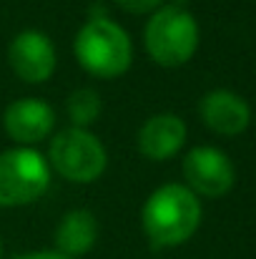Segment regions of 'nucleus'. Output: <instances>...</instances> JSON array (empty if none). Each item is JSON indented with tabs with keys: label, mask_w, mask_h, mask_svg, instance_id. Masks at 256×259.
I'll use <instances>...</instances> for the list:
<instances>
[{
	"label": "nucleus",
	"mask_w": 256,
	"mask_h": 259,
	"mask_svg": "<svg viewBox=\"0 0 256 259\" xmlns=\"http://www.w3.org/2000/svg\"><path fill=\"white\" fill-rule=\"evenodd\" d=\"M100 108H103L100 96H98V91H93V88H76V91L68 96V101H66L68 118H71V123L78 126V128H88V126L100 116Z\"/></svg>",
	"instance_id": "obj_12"
},
{
	"label": "nucleus",
	"mask_w": 256,
	"mask_h": 259,
	"mask_svg": "<svg viewBox=\"0 0 256 259\" xmlns=\"http://www.w3.org/2000/svg\"><path fill=\"white\" fill-rule=\"evenodd\" d=\"M198 116L203 126L219 136H239L251 123V108L246 98L226 88L209 91L198 103Z\"/></svg>",
	"instance_id": "obj_9"
},
{
	"label": "nucleus",
	"mask_w": 256,
	"mask_h": 259,
	"mask_svg": "<svg viewBox=\"0 0 256 259\" xmlns=\"http://www.w3.org/2000/svg\"><path fill=\"white\" fill-rule=\"evenodd\" d=\"M113 3L131 15H146V13H153L164 5V0H113Z\"/></svg>",
	"instance_id": "obj_13"
},
{
	"label": "nucleus",
	"mask_w": 256,
	"mask_h": 259,
	"mask_svg": "<svg viewBox=\"0 0 256 259\" xmlns=\"http://www.w3.org/2000/svg\"><path fill=\"white\" fill-rule=\"evenodd\" d=\"M50 164L33 146H15L0 154V209L28 206L50 186Z\"/></svg>",
	"instance_id": "obj_5"
},
{
	"label": "nucleus",
	"mask_w": 256,
	"mask_h": 259,
	"mask_svg": "<svg viewBox=\"0 0 256 259\" xmlns=\"http://www.w3.org/2000/svg\"><path fill=\"white\" fill-rule=\"evenodd\" d=\"M56 252L76 259L88 254L98 242V219L88 209L68 211L56 227Z\"/></svg>",
	"instance_id": "obj_11"
},
{
	"label": "nucleus",
	"mask_w": 256,
	"mask_h": 259,
	"mask_svg": "<svg viewBox=\"0 0 256 259\" xmlns=\"http://www.w3.org/2000/svg\"><path fill=\"white\" fill-rule=\"evenodd\" d=\"M13 259H71V257H66V254H61L56 249H43V252H25V254H18Z\"/></svg>",
	"instance_id": "obj_14"
},
{
	"label": "nucleus",
	"mask_w": 256,
	"mask_h": 259,
	"mask_svg": "<svg viewBox=\"0 0 256 259\" xmlns=\"http://www.w3.org/2000/svg\"><path fill=\"white\" fill-rule=\"evenodd\" d=\"M0 259H3V242H0Z\"/></svg>",
	"instance_id": "obj_15"
},
{
	"label": "nucleus",
	"mask_w": 256,
	"mask_h": 259,
	"mask_svg": "<svg viewBox=\"0 0 256 259\" xmlns=\"http://www.w3.org/2000/svg\"><path fill=\"white\" fill-rule=\"evenodd\" d=\"M183 179L186 186L198 196H224L234 189L236 171L231 159L216 146H193L183 156Z\"/></svg>",
	"instance_id": "obj_6"
},
{
	"label": "nucleus",
	"mask_w": 256,
	"mask_h": 259,
	"mask_svg": "<svg viewBox=\"0 0 256 259\" xmlns=\"http://www.w3.org/2000/svg\"><path fill=\"white\" fill-rule=\"evenodd\" d=\"M198 23L183 5H161L151 13L143 30L146 53L164 68L188 63L198 51Z\"/></svg>",
	"instance_id": "obj_3"
},
{
	"label": "nucleus",
	"mask_w": 256,
	"mask_h": 259,
	"mask_svg": "<svg viewBox=\"0 0 256 259\" xmlns=\"http://www.w3.org/2000/svg\"><path fill=\"white\" fill-rule=\"evenodd\" d=\"M201 201L186 184H164L146 199L141 227L156 249H173L188 242L201 224Z\"/></svg>",
	"instance_id": "obj_1"
},
{
	"label": "nucleus",
	"mask_w": 256,
	"mask_h": 259,
	"mask_svg": "<svg viewBox=\"0 0 256 259\" xmlns=\"http://www.w3.org/2000/svg\"><path fill=\"white\" fill-rule=\"evenodd\" d=\"M8 63L13 73L30 86L45 83L58 66V53L53 40L40 30H23L10 40Z\"/></svg>",
	"instance_id": "obj_7"
},
{
	"label": "nucleus",
	"mask_w": 256,
	"mask_h": 259,
	"mask_svg": "<svg viewBox=\"0 0 256 259\" xmlns=\"http://www.w3.org/2000/svg\"><path fill=\"white\" fill-rule=\"evenodd\" d=\"M73 53L85 73L93 78H118L133 63V46L128 33L108 15H98L83 23L76 33Z\"/></svg>",
	"instance_id": "obj_2"
},
{
	"label": "nucleus",
	"mask_w": 256,
	"mask_h": 259,
	"mask_svg": "<svg viewBox=\"0 0 256 259\" xmlns=\"http://www.w3.org/2000/svg\"><path fill=\"white\" fill-rule=\"evenodd\" d=\"M45 159L50 164V171L73 184H90L100 179L108 166V154L103 141L88 128L78 126L61 128L50 139Z\"/></svg>",
	"instance_id": "obj_4"
},
{
	"label": "nucleus",
	"mask_w": 256,
	"mask_h": 259,
	"mask_svg": "<svg viewBox=\"0 0 256 259\" xmlns=\"http://www.w3.org/2000/svg\"><path fill=\"white\" fill-rule=\"evenodd\" d=\"M186 136H188V131H186V123L181 116L156 113L141 123V128L136 134V146L146 159L166 161L183 149Z\"/></svg>",
	"instance_id": "obj_10"
},
{
	"label": "nucleus",
	"mask_w": 256,
	"mask_h": 259,
	"mask_svg": "<svg viewBox=\"0 0 256 259\" xmlns=\"http://www.w3.org/2000/svg\"><path fill=\"white\" fill-rule=\"evenodd\" d=\"M3 126L5 134L20 144V146H33L43 139H48L56 128V111L45 98H18L8 103L3 113Z\"/></svg>",
	"instance_id": "obj_8"
}]
</instances>
